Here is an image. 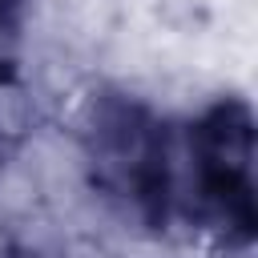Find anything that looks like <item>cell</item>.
Wrapping results in <instances>:
<instances>
[{
	"label": "cell",
	"mask_w": 258,
	"mask_h": 258,
	"mask_svg": "<svg viewBox=\"0 0 258 258\" xmlns=\"http://www.w3.org/2000/svg\"><path fill=\"white\" fill-rule=\"evenodd\" d=\"M194 161L202 198L214 202L226 222L250 230V117L242 105H218L198 125Z\"/></svg>",
	"instance_id": "1"
}]
</instances>
